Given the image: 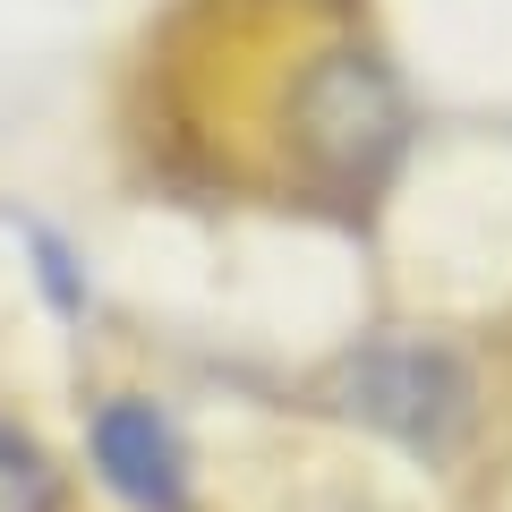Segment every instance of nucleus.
<instances>
[{"label": "nucleus", "mask_w": 512, "mask_h": 512, "mask_svg": "<svg viewBox=\"0 0 512 512\" xmlns=\"http://www.w3.org/2000/svg\"><path fill=\"white\" fill-rule=\"evenodd\" d=\"M342 410L359 427H376L384 444H402L410 461L444 470V461L470 444L478 427V376L453 342H427V333H384V342L350 350L342 376H333Z\"/></svg>", "instance_id": "nucleus-1"}, {"label": "nucleus", "mask_w": 512, "mask_h": 512, "mask_svg": "<svg viewBox=\"0 0 512 512\" xmlns=\"http://www.w3.org/2000/svg\"><path fill=\"white\" fill-rule=\"evenodd\" d=\"M402 86H393V69H384L376 52H359V43H333V52H316L308 69H299L291 86V137L299 154H308V171H325V180L342 188H376L384 171H393V154H402Z\"/></svg>", "instance_id": "nucleus-2"}, {"label": "nucleus", "mask_w": 512, "mask_h": 512, "mask_svg": "<svg viewBox=\"0 0 512 512\" xmlns=\"http://www.w3.org/2000/svg\"><path fill=\"white\" fill-rule=\"evenodd\" d=\"M86 453H94V478L128 512H197V461H188V436L171 427L163 402H146V393L94 402Z\"/></svg>", "instance_id": "nucleus-3"}, {"label": "nucleus", "mask_w": 512, "mask_h": 512, "mask_svg": "<svg viewBox=\"0 0 512 512\" xmlns=\"http://www.w3.org/2000/svg\"><path fill=\"white\" fill-rule=\"evenodd\" d=\"M0 512H60V470L18 419H0Z\"/></svg>", "instance_id": "nucleus-4"}]
</instances>
